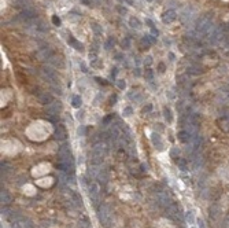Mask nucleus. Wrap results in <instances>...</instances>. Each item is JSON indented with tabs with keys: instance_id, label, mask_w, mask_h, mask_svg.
Here are the masks:
<instances>
[{
	"instance_id": "nucleus-10",
	"label": "nucleus",
	"mask_w": 229,
	"mask_h": 228,
	"mask_svg": "<svg viewBox=\"0 0 229 228\" xmlns=\"http://www.w3.org/2000/svg\"><path fill=\"white\" fill-rule=\"evenodd\" d=\"M158 202H159V205L163 206V208H167L169 205L172 204L170 199H169V195H167L166 192H161V194L158 195Z\"/></svg>"
},
{
	"instance_id": "nucleus-18",
	"label": "nucleus",
	"mask_w": 229,
	"mask_h": 228,
	"mask_svg": "<svg viewBox=\"0 0 229 228\" xmlns=\"http://www.w3.org/2000/svg\"><path fill=\"white\" fill-rule=\"evenodd\" d=\"M7 219H8V221H11V224H14V223L19 221L21 219H24V217L19 214L18 212H11V214L10 216H7Z\"/></svg>"
},
{
	"instance_id": "nucleus-28",
	"label": "nucleus",
	"mask_w": 229,
	"mask_h": 228,
	"mask_svg": "<svg viewBox=\"0 0 229 228\" xmlns=\"http://www.w3.org/2000/svg\"><path fill=\"white\" fill-rule=\"evenodd\" d=\"M177 154H178V148H177V147H174L173 150L170 151V155H172V157H173V158H174V157H176V155H177Z\"/></svg>"
},
{
	"instance_id": "nucleus-6",
	"label": "nucleus",
	"mask_w": 229,
	"mask_h": 228,
	"mask_svg": "<svg viewBox=\"0 0 229 228\" xmlns=\"http://www.w3.org/2000/svg\"><path fill=\"white\" fill-rule=\"evenodd\" d=\"M11 201H13V195L7 190H1V192H0V202H1V205L7 206V205L11 204Z\"/></svg>"
},
{
	"instance_id": "nucleus-5",
	"label": "nucleus",
	"mask_w": 229,
	"mask_h": 228,
	"mask_svg": "<svg viewBox=\"0 0 229 228\" xmlns=\"http://www.w3.org/2000/svg\"><path fill=\"white\" fill-rule=\"evenodd\" d=\"M92 153H93V157H100V158H103L104 154H106V146L102 142L96 143L92 148Z\"/></svg>"
},
{
	"instance_id": "nucleus-16",
	"label": "nucleus",
	"mask_w": 229,
	"mask_h": 228,
	"mask_svg": "<svg viewBox=\"0 0 229 228\" xmlns=\"http://www.w3.org/2000/svg\"><path fill=\"white\" fill-rule=\"evenodd\" d=\"M151 140H152V144H154L155 147H158L159 150H162V142H161V136L158 135V133H152L151 135Z\"/></svg>"
},
{
	"instance_id": "nucleus-24",
	"label": "nucleus",
	"mask_w": 229,
	"mask_h": 228,
	"mask_svg": "<svg viewBox=\"0 0 229 228\" xmlns=\"http://www.w3.org/2000/svg\"><path fill=\"white\" fill-rule=\"evenodd\" d=\"M44 73H45V76H47V77H50V78H54V77H55V72H54L52 69H50V68H45V69H44Z\"/></svg>"
},
{
	"instance_id": "nucleus-30",
	"label": "nucleus",
	"mask_w": 229,
	"mask_h": 228,
	"mask_svg": "<svg viewBox=\"0 0 229 228\" xmlns=\"http://www.w3.org/2000/svg\"><path fill=\"white\" fill-rule=\"evenodd\" d=\"M125 85H126V84H125V81L119 80V83H118V88H119V89H124Z\"/></svg>"
},
{
	"instance_id": "nucleus-17",
	"label": "nucleus",
	"mask_w": 229,
	"mask_h": 228,
	"mask_svg": "<svg viewBox=\"0 0 229 228\" xmlns=\"http://www.w3.org/2000/svg\"><path fill=\"white\" fill-rule=\"evenodd\" d=\"M163 22L165 24H169V22H172V21H174L176 19V12L174 11H167L165 12V15H163Z\"/></svg>"
},
{
	"instance_id": "nucleus-8",
	"label": "nucleus",
	"mask_w": 229,
	"mask_h": 228,
	"mask_svg": "<svg viewBox=\"0 0 229 228\" xmlns=\"http://www.w3.org/2000/svg\"><path fill=\"white\" fill-rule=\"evenodd\" d=\"M54 136H55V139H58V140H65L66 136H67V133H66V129L63 128L62 125H56Z\"/></svg>"
},
{
	"instance_id": "nucleus-21",
	"label": "nucleus",
	"mask_w": 229,
	"mask_h": 228,
	"mask_svg": "<svg viewBox=\"0 0 229 228\" xmlns=\"http://www.w3.org/2000/svg\"><path fill=\"white\" fill-rule=\"evenodd\" d=\"M163 116H165V120H166L167 122H172L173 117H172V111H170L169 107H165V109H163Z\"/></svg>"
},
{
	"instance_id": "nucleus-14",
	"label": "nucleus",
	"mask_w": 229,
	"mask_h": 228,
	"mask_svg": "<svg viewBox=\"0 0 229 228\" xmlns=\"http://www.w3.org/2000/svg\"><path fill=\"white\" fill-rule=\"evenodd\" d=\"M178 140L183 143H188L189 140H192V136L187 132V131H181V132H178Z\"/></svg>"
},
{
	"instance_id": "nucleus-4",
	"label": "nucleus",
	"mask_w": 229,
	"mask_h": 228,
	"mask_svg": "<svg viewBox=\"0 0 229 228\" xmlns=\"http://www.w3.org/2000/svg\"><path fill=\"white\" fill-rule=\"evenodd\" d=\"M61 110V102L58 100H54V102H51L48 105H45V113L48 114V116H55L58 114V111Z\"/></svg>"
},
{
	"instance_id": "nucleus-3",
	"label": "nucleus",
	"mask_w": 229,
	"mask_h": 228,
	"mask_svg": "<svg viewBox=\"0 0 229 228\" xmlns=\"http://www.w3.org/2000/svg\"><path fill=\"white\" fill-rule=\"evenodd\" d=\"M99 197H100V187L98 183H92L89 185V198L93 202V205H98L99 202Z\"/></svg>"
},
{
	"instance_id": "nucleus-32",
	"label": "nucleus",
	"mask_w": 229,
	"mask_h": 228,
	"mask_svg": "<svg viewBox=\"0 0 229 228\" xmlns=\"http://www.w3.org/2000/svg\"><path fill=\"white\" fill-rule=\"evenodd\" d=\"M78 135H81V136H84V135H85V128H84V127H81V128H78Z\"/></svg>"
},
{
	"instance_id": "nucleus-33",
	"label": "nucleus",
	"mask_w": 229,
	"mask_h": 228,
	"mask_svg": "<svg viewBox=\"0 0 229 228\" xmlns=\"http://www.w3.org/2000/svg\"><path fill=\"white\" fill-rule=\"evenodd\" d=\"M111 116H108V117H106L104 118V121H103V124H104V125H106V124H108V121H110V120H111Z\"/></svg>"
},
{
	"instance_id": "nucleus-27",
	"label": "nucleus",
	"mask_w": 229,
	"mask_h": 228,
	"mask_svg": "<svg viewBox=\"0 0 229 228\" xmlns=\"http://www.w3.org/2000/svg\"><path fill=\"white\" fill-rule=\"evenodd\" d=\"M151 111H152V105H151V103H148L147 106L143 107V113H145V114H147V113H151Z\"/></svg>"
},
{
	"instance_id": "nucleus-7",
	"label": "nucleus",
	"mask_w": 229,
	"mask_h": 228,
	"mask_svg": "<svg viewBox=\"0 0 229 228\" xmlns=\"http://www.w3.org/2000/svg\"><path fill=\"white\" fill-rule=\"evenodd\" d=\"M13 228H33V223L30 220H28V219H21L19 221L14 223L13 224Z\"/></svg>"
},
{
	"instance_id": "nucleus-1",
	"label": "nucleus",
	"mask_w": 229,
	"mask_h": 228,
	"mask_svg": "<svg viewBox=\"0 0 229 228\" xmlns=\"http://www.w3.org/2000/svg\"><path fill=\"white\" fill-rule=\"evenodd\" d=\"M98 219H99L100 224L104 228H111L112 227V219H111V209L107 204L100 205L98 209Z\"/></svg>"
},
{
	"instance_id": "nucleus-23",
	"label": "nucleus",
	"mask_w": 229,
	"mask_h": 228,
	"mask_svg": "<svg viewBox=\"0 0 229 228\" xmlns=\"http://www.w3.org/2000/svg\"><path fill=\"white\" fill-rule=\"evenodd\" d=\"M102 162H103V158H100V157H93L92 160H91V165H92V166H100Z\"/></svg>"
},
{
	"instance_id": "nucleus-29",
	"label": "nucleus",
	"mask_w": 229,
	"mask_h": 228,
	"mask_svg": "<svg viewBox=\"0 0 229 228\" xmlns=\"http://www.w3.org/2000/svg\"><path fill=\"white\" fill-rule=\"evenodd\" d=\"M222 228H229V216L224 220V224H222Z\"/></svg>"
},
{
	"instance_id": "nucleus-11",
	"label": "nucleus",
	"mask_w": 229,
	"mask_h": 228,
	"mask_svg": "<svg viewBox=\"0 0 229 228\" xmlns=\"http://www.w3.org/2000/svg\"><path fill=\"white\" fill-rule=\"evenodd\" d=\"M209 212H210V219L216 220V219H218L220 213H221V208H220L217 204H214V205H211V206H210Z\"/></svg>"
},
{
	"instance_id": "nucleus-13",
	"label": "nucleus",
	"mask_w": 229,
	"mask_h": 228,
	"mask_svg": "<svg viewBox=\"0 0 229 228\" xmlns=\"http://www.w3.org/2000/svg\"><path fill=\"white\" fill-rule=\"evenodd\" d=\"M38 100H40V103H43V105H48V103L52 102V96L47 92H41L38 95Z\"/></svg>"
},
{
	"instance_id": "nucleus-25",
	"label": "nucleus",
	"mask_w": 229,
	"mask_h": 228,
	"mask_svg": "<svg viewBox=\"0 0 229 228\" xmlns=\"http://www.w3.org/2000/svg\"><path fill=\"white\" fill-rule=\"evenodd\" d=\"M185 220L189 223V224H193V221H195V220H193V212H188V213H187Z\"/></svg>"
},
{
	"instance_id": "nucleus-9",
	"label": "nucleus",
	"mask_w": 229,
	"mask_h": 228,
	"mask_svg": "<svg viewBox=\"0 0 229 228\" xmlns=\"http://www.w3.org/2000/svg\"><path fill=\"white\" fill-rule=\"evenodd\" d=\"M58 157H59V158H67V157H71L70 147H69L67 144H63V146H61V148L58 150Z\"/></svg>"
},
{
	"instance_id": "nucleus-20",
	"label": "nucleus",
	"mask_w": 229,
	"mask_h": 228,
	"mask_svg": "<svg viewBox=\"0 0 229 228\" xmlns=\"http://www.w3.org/2000/svg\"><path fill=\"white\" fill-rule=\"evenodd\" d=\"M71 199H73V202H74L77 206H81V205H82V199H81V197L77 192H71Z\"/></svg>"
},
{
	"instance_id": "nucleus-2",
	"label": "nucleus",
	"mask_w": 229,
	"mask_h": 228,
	"mask_svg": "<svg viewBox=\"0 0 229 228\" xmlns=\"http://www.w3.org/2000/svg\"><path fill=\"white\" fill-rule=\"evenodd\" d=\"M166 216L173 220V221H178L181 220V213H180V206L176 204H170L166 208Z\"/></svg>"
},
{
	"instance_id": "nucleus-26",
	"label": "nucleus",
	"mask_w": 229,
	"mask_h": 228,
	"mask_svg": "<svg viewBox=\"0 0 229 228\" xmlns=\"http://www.w3.org/2000/svg\"><path fill=\"white\" fill-rule=\"evenodd\" d=\"M132 113H133V109H132V107H125V109H124V116H125V117H130V116H132Z\"/></svg>"
},
{
	"instance_id": "nucleus-12",
	"label": "nucleus",
	"mask_w": 229,
	"mask_h": 228,
	"mask_svg": "<svg viewBox=\"0 0 229 228\" xmlns=\"http://www.w3.org/2000/svg\"><path fill=\"white\" fill-rule=\"evenodd\" d=\"M98 180H99L100 183H103V184H106V183L108 181V172H107V169H106V168L100 169L99 175H98Z\"/></svg>"
},
{
	"instance_id": "nucleus-19",
	"label": "nucleus",
	"mask_w": 229,
	"mask_h": 228,
	"mask_svg": "<svg viewBox=\"0 0 229 228\" xmlns=\"http://www.w3.org/2000/svg\"><path fill=\"white\" fill-rule=\"evenodd\" d=\"M177 165H178V169H181V170H187L188 169V162H187L185 158H178Z\"/></svg>"
},
{
	"instance_id": "nucleus-31",
	"label": "nucleus",
	"mask_w": 229,
	"mask_h": 228,
	"mask_svg": "<svg viewBox=\"0 0 229 228\" xmlns=\"http://www.w3.org/2000/svg\"><path fill=\"white\" fill-rule=\"evenodd\" d=\"M198 225H199V228H206L204 227V221L202 219H198Z\"/></svg>"
},
{
	"instance_id": "nucleus-22",
	"label": "nucleus",
	"mask_w": 229,
	"mask_h": 228,
	"mask_svg": "<svg viewBox=\"0 0 229 228\" xmlns=\"http://www.w3.org/2000/svg\"><path fill=\"white\" fill-rule=\"evenodd\" d=\"M71 105H73V107H75V109H80L81 105H82V100H81L80 96H74L73 100H71Z\"/></svg>"
},
{
	"instance_id": "nucleus-15",
	"label": "nucleus",
	"mask_w": 229,
	"mask_h": 228,
	"mask_svg": "<svg viewBox=\"0 0 229 228\" xmlns=\"http://www.w3.org/2000/svg\"><path fill=\"white\" fill-rule=\"evenodd\" d=\"M218 124H220V128H221L224 132H229V118L228 117H222L218 121Z\"/></svg>"
}]
</instances>
